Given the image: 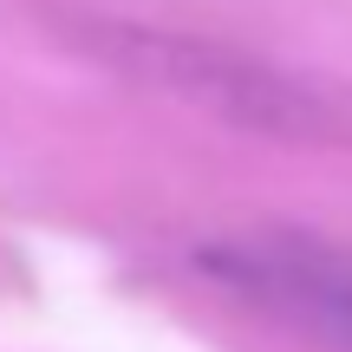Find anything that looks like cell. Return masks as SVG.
I'll use <instances>...</instances> for the list:
<instances>
[{"instance_id": "1", "label": "cell", "mask_w": 352, "mask_h": 352, "mask_svg": "<svg viewBox=\"0 0 352 352\" xmlns=\"http://www.w3.org/2000/svg\"><path fill=\"white\" fill-rule=\"evenodd\" d=\"M72 39L111 72L157 85L164 98L209 111L235 131H261V138H287V144H352V104L340 91H327L320 78H294L274 59L235 52L222 39L157 33V26H124V20H78Z\"/></svg>"}, {"instance_id": "2", "label": "cell", "mask_w": 352, "mask_h": 352, "mask_svg": "<svg viewBox=\"0 0 352 352\" xmlns=\"http://www.w3.org/2000/svg\"><path fill=\"white\" fill-rule=\"evenodd\" d=\"M209 267L235 287L261 294L267 307L307 314L320 333L352 346V261L327 248H300V241H261V248H215Z\"/></svg>"}]
</instances>
